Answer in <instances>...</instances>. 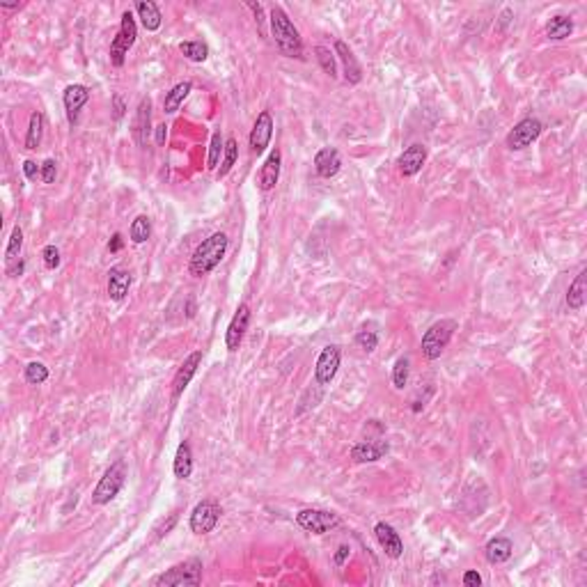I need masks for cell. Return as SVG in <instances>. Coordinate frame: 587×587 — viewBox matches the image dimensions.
Listing matches in <instances>:
<instances>
[{"instance_id":"obj_31","label":"cell","mask_w":587,"mask_h":587,"mask_svg":"<svg viewBox=\"0 0 587 587\" xmlns=\"http://www.w3.org/2000/svg\"><path fill=\"white\" fill-rule=\"evenodd\" d=\"M128 234H131V241L133 243H145L147 238L152 236V223L147 216H135V220L131 223V229H128Z\"/></svg>"},{"instance_id":"obj_22","label":"cell","mask_w":587,"mask_h":587,"mask_svg":"<svg viewBox=\"0 0 587 587\" xmlns=\"http://www.w3.org/2000/svg\"><path fill=\"white\" fill-rule=\"evenodd\" d=\"M280 163H282V154L278 150H273L269 154V159L264 161L262 172H260V188L262 190H273L275 183L280 179Z\"/></svg>"},{"instance_id":"obj_26","label":"cell","mask_w":587,"mask_h":587,"mask_svg":"<svg viewBox=\"0 0 587 587\" xmlns=\"http://www.w3.org/2000/svg\"><path fill=\"white\" fill-rule=\"evenodd\" d=\"M172 471H174V477H179V480H188L190 477V473H193V452H190L188 440H181L179 443L177 454H174Z\"/></svg>"},{"instance_id":"obj_32","label":"cell","mask_w":587,"mask_h":587,"mask_svg":"<svg viewBox=\"0 0 587 587\" xmlns=\"http://www.w3.org/2000/svg\"><path fill=\"white\" fill-rule=\"evenodd\" d=\"M236 159H238V145H236L234 138H227V140H225V152H223V163H220L218 177H225V174L234 168Z\"/></svg>"},{"instance_id":"obj_10","label":"cell","mask_w":587,"mask_h":587,"mask_svg":"<svg viewBox=\"0 0 587 587\" xmlns=\"http://www.w3.org/2000/svg\"><path fill=\"white\" fill-rule=\"evenodd\" d=\"M339 361H342V353H339V346L328 344L321 349V353L317 358L315 365V379L319 385H328L335 379V374L339 370Z\"/></svg>"},{"instance_id":"obj_2","label":"cell","mask_w":587,"mask_h":587,"mask_svg":"<svg viewBox=\"0 0 587 587\" xmlns=\"http://www.w3.org/2000/svg\"><path fill=\"white\" fill-rule=\"evenodd\" d=\"M271 30H273L275 44H278L282 55H287V58H303L301 32L296 30V25L291 23L287 12L278 5L271 7Z\"/></svg>"},{"instance_id":"obj_6","label":"cell","mask_w":587,"mask_h":587,"mask_svg":"<svg viewBox=\"0 0 587 587\" xmlns=\"http://www.w3.org/2000/svg\"><path fill=\"white\" fill-rule=\"evenodd\" d=\"M202 581V562L200 559H186L181 564H174L168 571L159 574L152 581V585H200Z\"/></svg>"},{"instance_id":"obj_16","label":"cell","mask_w":587,"mask_h":587,"mask_svg":"<svg viewBox=\"0 0 587 587\" xmlns=\"http://www.w3.org/2000/svg\"><path fill=\"white\" fill-rule=\"evenodd\" d=\"M425 163H427V147L425 145H411L397 159V168H399L401 177H416Z\"/></svg>"},{"instance_id":"obj_15","label":"cell","mask_w":587,"mask_h":587,"mask_svg":"<svg viewBox=\"0 0 587 587\" xmlns=\"http://www.w3.org/2000/svg\"><path fill=\"white\" fill-rule=\"evenodd\" d=\"M202 365V351H193L186 361L181 363V367L177 370V374H174V379H172V397L174 399H179L183 390L188 388V383L193 381V376H195L198 372V367Z\"/></svg>"},{"instance_id":"obj_21","label":"cell","mask_w":587,"mask_h":587,"mask_svg":"<svg viewBox=\"0 0 587 587\" xmlns=\"http://www.w3.org/2000/svg\"><path fill=\"white\" fill-rule=\"evenodd\" d=\"M131 273L122 266H113V269L108 271V296L113 301H124L128 289H131Z\"/></svg>"},{"instance_id":"obj_30","label":"cell","mask_w":587,"mask_h":587,"mask_svg":"<svg viewBox=\"0 0 587 587\" xmlns=\"http://www.w3.org/2000/svg\"><path fill=\"white\" fill-rule=\"evenodd\" d=\"M179 51L183 53V58L190 62H205L209 58V46L200 40H190V42H181Z\"/></svg>"},{"instance_id":"obj_37","label":"cell","mask_w":587,"mask_h":587,"mask_svg":"<svg viewBox=\"0 0 587 587\" xmlns=\"http://www.w3.org/2000/svg\"><path fill=\"white\" fill-rule=\"evenodd\" d=\"M225 152V143L223 138H220V131H216L211 135V145H209V159H207V168L209 170H216L218 168V161H220V154Z\"/></svg>"},{"instance_id":"obj_42","label":"cell","mask_w":587,"mask_h":587,"mask_svg":"<svg viewBox=\"0 0 587 587\" xmlns=\"http://www.w3.org/2000/svg\"><path fill=\"white\" fill-rule=\"evenodd\" d=\"M23 174H25V179H37V174H42V168H40V165H37L35 161L28 159V161L23 163Z\"/></svg>"},{"instance_id":"obj_7","label":"cell","mask_w":587,"mask_h":587,"mask_svg":"<svg viewBox=\"0 0 587 587\" xmlns=\"http://www.w3.org/2000/svg\"><path fill=\"white\" fill-rule=\"evenodd\" d=\"M541 131H544V124H541L537 117H526L507 133L504 145H507V150H512V152H521L535 143L541 135Z\"/></svg>"},{"instance_id":"obj_48","label":"cell","mask_w":587,"mask_h":587,"mask_svg":"<svg viewBox=\"0 0 587 587\" xmlns=\"http://www.w3.org/2000/svg\"><path fill=\"white\" fill-rule=\"evenodd\" d=\"M113 101H115V119H119V117L124 115V104H122V97L115 95V99H113Z\"/></svg>"},{"instance_id":"obj_39","label":"cell","mask_w":587,"mask_h":587,"mask_svg":"<svg viewBox=\"0 0 587 587\" xmlns=\"http://www.w3.org/2000/svg\"><path fill=\"white\" fill-rule=\"evenodd\" d=\"M42 257H44L46 269H58L60 266V250L55 246H46L42 250Z\"/></svg>"},{"instance_id":"obj_4","label":"cell","mask_w":587,"mask_h":587,"mask_svg":"<svg viewBox=\"0 0 587 587\" xmlns=\"http://www.w3.org/2000/svg\"><path fill=\"white\" fill-rule=\"evenodd\" d=\"M124 482H126V464H124V459H117L115 464H110V468L99 480V484L95 486V491H92V502L108 504L110 500H115L119 491H122Z\"/></svg>"},{"instance_id":"obj_24","label":"cell","mask_w":587,"mask_h":587,"mask_svg":"<svg viewBox=\"0 0 587 587\" xmlns=\"http://www.w3.org/2000/svg\"><path fill=\"white\" fill-rule=\"evenodd\" d=\"M512 550H514V546H512L509 539L495 537L484 546V557H486V562L489 564H502L512 557Z\"/></svg>"},{"instance_id":"obj_38","label":"cell","mask_w":587,"mask_h":587,"mask_svg":"<svg viewBox=\"0 0 587 587\" xmlns=\"http://www.w3.org/2000/svg\"><path fill=\"white\" fill-rule=\"evenodd\" d=\"M356 344L363 349V351L367 353H372L376 346H379V335L374 333V330H358V335H356Z\"/></svg>"},{"instance_id":"obj_23","label":"cell","mask_w":587,"mask_h":587,"mask_svg":"<svg viewBox=\"0 0 587 587\" xmlns=\"http://www.w3.org/2000/svg\"><path fill=\"white\" fill-rule=\"evenodd\" d=\"M135 12L147 32H156L161 28V23H163L161 9L156 3H152V0H140V3H135Z\"/></svg>"},{"instance_id":"obj_41","label":"cell","mask_w":587,"mask_h":587,"mask_svg":"<svg viewBox=\"0 0 587 587\" xmlns=\"http://www.w3.org/2000/svg\"><path fill=\"white\" fill-rule=\"evenodd\" d=\"M174 523H177V514H170V519H168V521H163L161 526L154 530V532H156V535H154V539L159 541V539H161L163 535H168V532H170V530L174 528Z\"/></svg>"},{"instance_id":"obj_47","label":"cell","mask_w":587,"mask_h":587,"mask_svg":"<svg viewBox=\"0 0 587 587\" xmlns=\"http://www.w3.org/2000/svg\"><path fill=\"white\" fill-rule=\"evenodd\" d=\"M165 128H168L165 124L156 126V145H163V143H165V135H168V131H165Z\"/></svg>"},{"instance_id":"obj_44","label":"cell","mask_w":587,"mask_h":587,"mask_svg":"<svg viewBox=\"0 0 587 587\" xmlns=\"http://www.w3.org/2000/svg\"><path fill=\"white\" fill-rule=\"evenodd\" d=\"M122 246H124V238H122V234L117 232V234H113V238L108 241V250H110V253H119V250H122Z\"/></svg>"},{"instance_id":"obj_8","label":"cell","mask_w":587,"mask_h":587,"mask_svg":"<svg viewBox=\"0 0 587 587\" xmlns=\"http://www.w3.org/2000/svg\"><path fill=\"white\" fill-rule=\"evenodd\" d=\"M296 523L305 532H312V535H326V532L339 526V516L324 509H301L296 514Z\"/></svg>"},{"instance_id":"obj_11","label":"cell","mask_w":587,"mask_h":587,"mask_svg":"<svg viewBox=\"0 0 587 587\" xmlns=\"http://www.w3.org/2000/svg\"><path fill=\"white\" fill-rule=\"evenodd\" d=\"M248 326H250V308H248L246 303H241V305L236 308L234 317H232V321H229V326H227V333H225L227 351H236V349L241 346Z\"/></svg>"},{"instance_id":"obj_20","label":"cell","mask_w":587,"mask_h":587,"mask_svg":"<svg viewBox=\"0 0 587 587\" xmlns=\"http://www.w3.org/2000/svg\"><path fill=\"white\" fill-rule=\"evenodd\" d=\"M339 168H342V156H339V152L335 150V147H324V150L317 152L315 170H317L319 177H324V179L335 177V174L339 172Z\"/></svg>"},{"instance_id":"obj_14","label":"cell","mask_w":587,"mask_h":587,"mask_svg":"<svg viewBox=\"0 0 587 587\" xmlns=\"http://www.w3.org/2000/svg\"><path fill=\"white\" fill-rule=\"evenodd\" d=\"M388 440H383V438H376V440H361V443H356L351 447V459L356 464H374V461H379V459H383L385 454H388Z\"/></svg>"},{"instance_id":"obj_9","label":"cell","mask_w":587,"mask_h":587,"mask_svg":"<svg viewBox=\"0 0 587 587\" xmlns=\"http://www.w3.org/2000/svg\"><path fill=\"white\" fill-rule=\"evenodd\" d=\"M220 521V504L214 500H202L190 514V530L195 535H209Z\"/></svg>"},{"instance_id":"obj_35","label":"cell","mask_w":587,"mask_h":587,"mask_svg":"<svg viewBox=\"0 0 587 587\" xmlns=\"http://www.w3.org/2000/svg\"><path fill=\"white\" fill-rule=\"evenodd\" d=\"M411 363H409V358L406 356H401V358H397V363H394V367H392V385L397 390H401L404 385L409 383V367Z\"/></svg>"},{"instance_id":"obj_27","label":"cell","mask_w":587,"mask_h":587,"mask_svg":"<svg viewBox=\"0 0 587 587\" xmlns=\"http://www.w3.org/2000/svg\"><path fill=\"white\" fill-rule=\"evenodd\" d=\"M190 90H193V83L190 80H183V83H177L168 95H165V101H163V110L168 115L172 113H177L179 106L183 104V99H186L190 95Z\"/></svg>"},{"instance_id":"obj_17","label":"cell","mask_w":587,"mask_h":587,"mask_svg":"<svg viewBox=\"0 0 587 587\" xmlns=\"http://www.w3.org/2000/svg\"><path fill=\"white\" fill-rule=\"evenodd\" d=\"M87 101H90V90L85 85H80V83H73V85H69L67 90H64L62 104H64V110H67L69 124H76L78 122L80 108L85 106Z\"/></svg>"},{"instance_id":"obj_33","label":"cell","mask_w":587,"mask_h":587,"mask_svg":"<svg viewBox=\"0 0 587 587\" xmlns=\"http://www.w3.org/2000/svg\"><path fill=\"white\" fill-rule=\"evenodd\" d=\"M315 55H317V62L321 64L324 73H328L330 78H335L337 76V58H335V53H330V49H326V46H317Z\"/></svg>"},{"instance_id":"obj_45","label":"cell","mask_w":587,"mask_h":587,"mask_svg":"<svg viewBox=\"0 0 587 587\" xmlns=\"http://www.w3.org/2000/svg\"><path fill=\"white\" fill-rule=\"evenodd\" d=\"M349 553H351V548H349V546H339V548H337V553H335V564H337V567H342V564H344V559L349 557Z\"/></svg>"},{"instance_id":"obj_19","label":"cell","mask_w":587,"mask_h":587,"mask_svg":"<svg viewBox=\"0 0 587 587\" xmlns=\"http://www.w3.org/2000/svg\"><path fill=\"white\" fill-rule=\"evenodd\" d=\"M335 53H337V58H339V62H342V67H344V78H346V83H351V85H358V83L363 80V67H361V62L356 60L353 51L349 49L346 42L337 40V42H335Z\"/></svg>"},{"instance_id":"obj_34","label":"cell","mask_w":587,"mask_h":587,"mask_svg":"<svg viewBox=\"0 0 587 587\" xmlns=\"http://www.w3.org/2000/svg\"><path fill=\"white\" fill-rule=\"evenodd\" d=\"M21 248H23V229L16 225V227L12 229V236H9V243H7V250H5V260H7V264H14V262H18V255H21Z\"/></svg>"},{"instance_id":"obj_29","label":"cell","mask_w":587,"mask_h":587,"mask_svg":"<svg viewBox=\"0 0 587 587\" xmlns=\"http://www.w3.org/2000/svg\"><path fill=\"white\" fill-rule=\"evenodd\" d=\"M42 138H44V115L40 110H35L30 115V124H28V133H25V150L35 152L37 147L42 145Z\"/></svg>"},{"instance_id":"obj_36","label":"cell","mask_w":587,"mask_h":587,"mask_svg":"<svg viewBox=\"0 0 587 587\" xmlns=\"http://www.w3.org/2000/svg\"><path fill=\"white\" fill-rule=\"evenodd\" d=\"M25 381L30 385H42L49 381V367L42 363H28L25 367Z\"/></svg>"},{"instance_id":"obj_12","label":"cell","mask_w":587,"mask_h":587,"mask_svg":"<svg viewBox=\"0 0 587 587\" xmlns=\"http://www.w3.org/2000/svg\"><path fill=\"white\" fill-rule=\"evenodd\" d=\"M271 138H273V117H271L269 110H262V113L257 115L255 124H253L250 138H248V143H250V150L255 154L266 152V147H269Z\"/></svg>"},{"instance_id":"obj_25","label":"cell","mask_w":587,"mask_h":587,"mask_svg":"<svg viewBox=\"0 0 587 587\" xmlns=\"http://www.w3.org/2000/svg\"><path fill=\"white\" fill-rule=\"evenodd\" d=\"M587 301V269H583L576 275V280L569 284L567 291V305L571 310H581Z\"/></svg>"},{"instance_id":"obj_3","label":"cell","mask_w":587,"mask_h":587,"mask_svg":"<svg viewBox=\"0 0 587 587\" xmlns=\"http://www.w3.org/2000/svg\"><path fill=\"white\" fill-rule=\"evenodd\" d=\"M454 330H456L454 319H440L436 324H431L427 328V333L422 335V356H425L427 361H438L447 349L449 339H452Z\"/></svg>"},{"instance_id":"obj_46","label":"cell","mask_w":587,"mask_h":587,"mask_svg":"<svg viewBox=\"0 0 587 587\" xmlns=\"http://www.w3.org/2000/svg\"><path fill=\"white\" fill-rule=\"evenodd\" d=\"M23 271H25V262H18V264H9L7 266V275H12V278H18V275H23Z\"/></svg>"},{"instance_id":"obj_5","label":"cell","mask_w":587,"mask_h":587,"mask_svg":"<svg viewBox=\"0 0 587 587\" xmlns=\"http://www.w3.org/2000/svg\"><path fill=\"white\" fill-rule=\"evenodd\" d=\"M135 40H138L135 18H133L131 12H124L122 14V23H119V32L115 35V40L110 42V62H113L115 67H122V64H124L126 53L135 44Z\"/></svg>"},{"instance_id":"obj_1","label":"cell","mask_w":587,"mask_h":587,"mask_svg":"<svg viewBox=\"0 0 587 587\" xmlns=\"http://www.w3.org/2000/svg\"><path fill=\"white\" fill-rule=\"evenodd\" d=\"M227 243H229L227 234H223V232H214L211 236H207L205 241L195 248V253H193V257H190V264H188L190 275H195V278H205V275H209L211 271H214L227 253Z\"/></svg>"},{"instance_id":"obj_13","label":"cell","mask_w":587,"mask_h":587,"mask_svg":"<svg viewBox=\"0 0 587 587\" xmlns=\"http://www.w3.org/2000/svg\"><path fill=\"white\" fill-rule=\"evenodd\" d=\"M374 535H376V541H379V546L383 548L385 555L392 557V559L401 557V553H404V541H401V537H399V532L394 530V528L390 526V523H385V521L376 523V526H374Z\"/></svg>"},{"instance_id":"obj_40","label":"cell","mask_w":587,"mask_h":587,"mask_svg":"<svg viewBox=\"0 0 587 587\" xmlns=\"http://www.w3.org/2000/svg\"><path fill=\"white\" fill-rule=\"evenodd\" d=\"M55 174H58V163L53 159H46L42 163V181L44 183H53L55 181Z\"/></svg>"},{"instance_id":"obj_28","label":"cell","mask_w":587,"mask_h":587,"mask_svg":"<svg viewBox=\"0 0 587 587\" xmlns=\"http://www.w3.org/2000/svg\"><path fill=\"white\" fill-rule=\"evenodd\" d=\"M574 32V21H571V16H564V14H557L553 16L550 21L546 23V37L548 40H567V37H571Z\"/></svg>"},{"instance_id":"obj_43","label":"cell","mask_w":587,"mask_h":587,"mask_svg":"<svg viewBox=\"0 0 587 587\" xmlns=\"http://www.w3.org/2000/svg\"><path fill=\"white\" fill-rule=\"evenodd\" d=\"M464 585H466V587H480V585H482V576L477 574L475 569H471V571L464 574Z\"/></svg>"},{"instance_id":"obj_18","label":"cell","mask_w":587,"mask_h":587,"mask_svg":"<svg viewBox=\"0 0 587 587\" xmlns=\"http://www.w3.org/2000/svg\"><path fill=\"white\" fill-rule=\"evenodd\" d=\"M131 133H133V140L138 147H147V140H150V133H152V101L150 99H143L140 106H138Z\"/></svg>"}]
</instances>
